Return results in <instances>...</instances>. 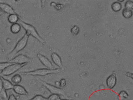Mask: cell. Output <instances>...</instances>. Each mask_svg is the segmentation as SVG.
Listing matches in <instances>:
<instances>
[{
    "label": "cell",
    "instance_id": "13",
    "mask_svg": "<svg viewBox=\"0 0 133 100\" xmlns=\"http://www.w3.org/2000/svg\"><path fill=\"white\" fill-rule=\"evenodd\" d=\"M112 10L115 12L120 11L122 8V5L121 3L117 1L113 2L111 5Z\"/></svg>",
    "mask_w": 133,
    "mask_h": 100
},
{
    "label": "cell",
    "instance_id": "24",
    "mask_svg": "<svg viewBox=\"0 0 133 100\" xmlns=\"http://www.w3.org/2000/svg\"><path fill=\"white\" fill-rule=\"evenodd\" d=\"M71 30L72 33L76 34H77L79 32V28L78 27L75 26L71 29Z\"/></svg>",
    "mask_w": 133,
    "mask_h": 100
},
{
    "label": "cell",
    "instance_id": "22",
    "mask_svg": "<svg viewBox=\"0 0 133 100\" xmlns=\"http://www.w3.org/2000/svg\"><path fill=\"white\" fill-rule=\"evenodd\" d=\"M61 99L59 95L53 94L47 98L48 100H60Z\"/></svg>",
    "mask_w": 133,
    "mask_h": 100
},
{
    "label": "cell",
    "instance_id": "14",
    "mask_svg": "<svg viewBox=\"0 0 133 100\" xmlns=\"http://www.w3.org/2000/svg\"><path fill=\"white\" fill-rule=\"evenodd\" d=\"M19 20L18 16L16 14H10L8 17V21L12 24L17 23Z\"/></svg>",
    "mask_w": 133,
    "mask_h": 100
},
{
    "label": "cell",
    "instance_id": "23",
    "mask_svg": "<svg viewBox=\"0 0 133 100\" xmlns=\"http://www.w3.org/2000/svg\"><path fill=\"white\" fill-rule=\"evenodd\" d=\"M29 100H47V98L40 95H37Z\"/></svg>",
    "mask_w": 133,
    "mask_h": 100
},
{
    "label": "cell",
    "instance_id": "31",
    "mask_svg": "<svg viewBox=\"0 0 133 100\" xmlns=\"http://www.w3.org/2000/svg\"><path fill=\"white\" fill-rule=\"evenodd\" d=\"M60 100H68L61 99Z\"/></svg>",
    "mask_w": 133,
    "mask_h": 100
},
{
    "label": "cell",
    "instance_id": "8",
    "mask_svg": "<svg viewBox=\"0 0 133 100\" xmlns=\"http://www.w3.org/2000/svg\"><path fill=\"white\" fill-rule=\"evenodd\" d=\"M117 77L116 74L113 72L109 76L106 80V83L108 87L112 89L115 87L117 82Z\"/></svg>",
    "mask_w": 133,
    "mask_h": 100
},
{
    "label": "cell",
    "instance_id": "26",
    "mask_svg": "<svg viewBox=\"0 0 133 100\" xmlns=\"http://www.w3.org/2000/svg\"><path fill=\"white\" fill-rule=\"evenodd\" d=\"M125 75L126 77L130 78L133 80V73L127 72L125 73Z\"/></svg>",
    "mask_w": 133,
    "mask_h": 100
},
{
    "label": "cell",
    "instance_id": "15",
    "mask_svg": "<svg viewBox=\"0 0 133 100\" xmlns=\"http://www.w3.org/2000/svg\"><path fill=\"white\" fill-rule=\"evenodd\" d=\"M21 26L18 23H16L12 24L10 27V30L14 34H17L20 30Z\"/></svg>",
    "mask_w": 133,
    "mask_h": 100
},
{
    "label": "cell",
    "instance_id": "5",
    "mask_svg": "<svg viewBox=\"0 0 133 100\" xmlns=\"http://www.w3.org/2000/svg\"><path fill=\"white\" fill-rule=\"evenodd\" d=\"M39 79L43 85L52 94L65 96L64 92L62 89L49 84L41 79Z\"/></svg>",
    "mask_w": 133,
    "mask_h": 100
},
{
    "label": "cell",
    "instance_id": "4",
    "mask_svg": "<svg viewBox=\"0 0 133 100\" xmlns=\"http://www.w3.org/2000/svg\"><path fill=\"white\" fill-rule=\"evenodd\" d=\"M27 64V63L22 64L14 63L1 71V72L4 76H9L14 73Z\"/></svg>",
    "mask_w": 133,
    "mask_h": 100
},
{
    "label": "cell",
    "instance_id": "12",
    "mask_svg": "<svg viewBox=\"0 0 133 100\" xmlns=\"http://www.w3.org/2000/svg\"><path fill=\"white\" fill-rule=\"evenodd\" d=\"M0 80L2 82L3 88L5 90H6L13 89L14 85L10 81L2 76H1Z\"/></svg>",
    "mask_w": 133,
    "mask_h": 100
},
{
    "label": "cell",
    "instance_id": "17",
    "mask_svg": "<svg viewBox=\"0 0 133 100\" xmlns=\"http://www.w3.org/2000/svg\"><path fill=\"white\" fill-rule=\"evenodd\" d=\"M22 80V77L19 74H17L13 76L11 79V81L16 84L20 83Z\"/></svg>",
    "mask_w": 133,
    "mask_h": 100
},
{
    "label": "cell",
    "instance_id": "27",
    "mask_svg": "<svg viewBox=\"0 0 133 100\" xmlns=\"http://www.w3.org/2000/svg\"><path fill=\"white\" fill-rule=\"evenodd\" d=\"M8 100H17V99L13 94H11L9 96Z\"/></svg>",
    "mask_w": 133,
    "mask_h": 100
},
{
    "label": "cell",
    "instance_id": "16",
    "mask_svg": "<svg viewBox=\"0 0 133 100\" xmlns=\"http://www.w3.org/2000/svg\"><path fill=\"white\" fill-rule=\"evenodd\" d=\"M122 14L124 17L126 18H129L132 17L133 13L131 10L125 8L123 9Z\"/></svg>",
    "mask_w": 133,
    "mask_h": 100
},
{
    "label": "cell",
    "instance_id": "11",
    "mask_svg": "<svg viewBox=\"0 0 133 100\" xmlns=\"http://www.w3.org/2000/svg\"><path fill=\"white\" fill-rule=\"evenodd\" d=\"M51 57L53 62L57 66L59 67H62L61 59L60 56L56 53H52Z\"/></svg>",
    "mask_w": 133,
    "mask_h": 100
},
{
    "label": "cell",
    "instance_id": "3",
    "mask_svg": "<svg viewBox=\"0 0 133 100\" xmlns=\"http://www.w3.org/2000/svg\"><path fill=\"white\" fill-rule=\"evenodd\" d=\"M29 35L26 33L18 41L14 49L8 54L10 58H12L26 47Z\"/></svg>",
    "mask_w": 133,
    "mask_h": 100
},
{
    "label": "cell",
    "instance_id": "1",
    "mask_svg": "<svg viewBox=\"0 0 133 100\" xmlns=\"http://www.w3.org/2000/svg\"><path fill=\"white\" fill-rule=\"evenodd\" d=\"M61 71V70L60 68L50 69L41 68L30 71L20 72L19 74L23 76H44L51 74L58 73Z\"/></svg>",
    "mask_w": 133,
    "mask_h": 100
},
{
    "label": "cell",
    "instance_id": "28",
    "mask_svg": "<svg viewBox=\"0 0 133 100\" xmlns=\"http://www.w3.org/2000/svg\"><path fill=\"white\" fill-rule=\"evenodd\" d=\"M3 88L2 82L1 80H0V90Z\"/></svg>",
    "mask_w": 133,
    "mask_h": 100
},
{
    "label": "cell",
    "instance_id": "7",
    "mask_svg": "<svg viewBox=\"0 0 133 100\" xmlns=\"http://www.w3.org/2000/svg\"><path fill=\"white\" fill-rule=\"evenodd\" d=\"M37 57L41 63L45 66L50 69H54L51 61L46 56L40 53H38Z\"/></svg>",
    "mask_w": 133,
    "mask_h": 100
},
{
    "label": "cell",
    "instance_id": "9",
    "mask_svg": "<svg viewBox=\"0 0 133 100\" xmlns=\"http://www.w3.org/2000/svg\"><path fill=\"white\" fill-rule=\"evenodd\" d=\"M0 8L3 11L9 15L16 14L12 8L8 4L0 3Z\"/></svg>",
    "mask_w": 133,
    "mask_h": 100
},
{
    "label": "cell",
    "instance_id": "10",
    "mask_svg": "<svg viewBox=\"0 0 133 100\" xmlns=\"http://www.w3.org/2000/svg\"><path fill=\"white\" fill-rule=\"evenodd\" d=\"M13 89L16 93L19 95H26L28 94V91L23 87L18 84L14 85Z\"/></svg>",
    "mask_w": 133,
    "mask_h": 100
},
{
    "label": "cell",
    "instance_id": "19",
    "mask_svg": "<svg viewBox=\"0 0 133 100\" xmlns=\"http://www.w3.org/2000/svg\"><path fill=\"white\" fill-rule=\"evenodd\" d=\"M118 95L120 100L124 99H127L129 96L128 92L124 90H122L120 91Z\"/></svg>",
    "mask_w": 133,
    "mask_h": 100
},
{
    "label": "cell",
    "instance_id": "6",
    "mask_svg": "<svg viewBox=\"0 0 133 100\" xmlns=\"http://www.w3.org/2000/svg\"><path fill=\"white\" fill-rule=\"evenodd\" d=\"M31 60V58L23 54H20L8 61L14 63L22 64L28 63Z\"/></svg>",
    "mask_w": 133,
    "mask_h": 100
},
{
    "label": "cell",
    "instance_id": "30",
    "mask_svg": "<svg viewBox=\"0 0 133 100\" xmlns=\"http://www.w3.org/2000/svg\"><path fill=\"white\" fill-rule=\"evenodd\" d=\"M103 86L102 85H101H101L99 87H101V88H100V89H103V87H103Z\"/></svg>",
    "mask_w": 133,
    "mask_h": 100
},
{
    "label": "cell",
    "instance_id": "25",
    "mask_svg": "<svg viewBox=\"0 0 133 100\" xmlns=\"http://www.w3.org/2000/svg\"><path fill=\"white\" fill-rule=\"evenodd\" d=\"M66 84V81L64 79H61L59 82V85L61 87H63Z\"/></svg>",
    "mask_w": 133,
    "mask_h": 100
},
{
    "label": "cell",
    "instance_id": "20",
    "mask_svg": "<svg viewBox=\"0 0 133 100\" xmlns=\"http://www.w3.org/2000/svg\"><path fill=\"white\" fill-rule=\"evenodd\" d=\"M125 8L131 10L133 9V2L130 0L126 1L125 3Z\"/></svg>",
    "mask_w": 133,
    "mask_h": 100
},
{
    "label": "cell",
    "instance_id": "18",
    "mask_svg": "<svg viewBox=\"0 0 133 100\" xmlns=\"http://www.w3.org/2000/svg\"><path fill=\"white\" fill-rule=\"evenodd\" d=\"M14 63L9 61L6 62H1L0 63V70L1 72L2 71L9 66Z\"/></svg>",
    "mask_w": 133,
    "mask_h": 100
},
{
    "label": "cell",
    "instance_id": "21",
    "mask_svg": "<svg viewBox=\"0 0 133 100\" xmlns=\"http://www.w3.org/2000/svg\"><path fill=\"white\" fill-rule=\"evenodd\" d=\"M0 96L1 98L2 99L6 100L8 98V96L6 90L3 88L0 90Z\"/></svg>",
    "mask_w": 133,
    "mask_h": 100
},
{
    "label": "cell",
    "instance_id": "29",
    "mask_svg": "<svg viewBox=\"0 0 133 100\" xmlns=\"http://www.w3.org/2000/svg\"><path fill=\"white\" fill-rule=\"evenodd\" d=\"M119 2H123V1H124V0H117Z\"/></svg>",
    "mask_w": 133,
    "mask_h": 100
},
{
    "label": "cell",
    "instance_id": "2",
    "mask_svg": "<svg viewBox=\"0 0 133 100\" xmlns=\"http://www.w3.org/2000/svg\"><path fill=\"white\" fill-rule=\"evenodd\" d=\"M19 23L22 27L26 31V33L31 35L37 39L39 42L43 43L44 41L37 32L35 28L32 25L26 23L20 19Z\"/></svg>",
    "mask_w": 133,
    "mask_h": 100
}]
</instances>
